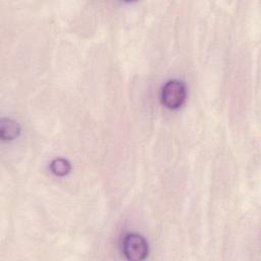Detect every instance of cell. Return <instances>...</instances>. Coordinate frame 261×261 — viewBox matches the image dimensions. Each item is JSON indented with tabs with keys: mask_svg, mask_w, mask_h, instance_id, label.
I'll return each mask as SVG.
<instances>
[{
	"mask_svg": "<svg viewBox=\"0 0 261 261\" xmlns=\"http://www.w3.org/2000/svg\"><path fill=\"white\" fill-rule=\"evenodd\" d=\"M187 90L181 81L170 80L164 84L161 90V102L168 109H177L186 101Z\"/></svg>",
	"mask_w": 261,
	"mask_h": 261,
	"instance_id": "cell-1",
	"label": "cell"
},
{
	"mask_svg": "<svg viewBox=\"0 0 261 261\" xmlns=\"http://www.w3.org/2000/svg\"><path fill=\"white\" fill-rule=\"evenodd\" d=\"M122 252L128 260H144L149 253L148 243L143 236L137 232L127 233L122 241Z\"/></svg>",
	"mask_w": 261,
	"mask_h": 261,
	"instance_id": "cell-2",
	"label": "cell"
},
{
	"mask_svg": "<svg viewBox=\"0 0 261 261\" xmlns=\"http://www.w3.org/2000/svg\"><path fill=\"white\" fill-rule=\"evenodd\" d=\"M20 134L19 124L11 118H2L0 121V137L3 141L16 139Z\"/></svg>",
	"mask_w": 261,
	"mask_h": 261,
	"instance_id": "cell-3",
	"label": "cell"
},
{
	"mask_svg": "<svg viewBox=\"0 0 261 261\" xmlns=\"http://www.w3.org/2000/svg\"><path fill=\"white\" fill-rule=\"evenodd\" d=\"M51 171L57 176H64L69 173L71 166L68 160L64 158H55L50 163Z\"/></svg>",
	"mask_w": 261,
	"mask_h": 261,
	"instance_id": "cell-4",
	"label": "cell"
}]
</instances>
